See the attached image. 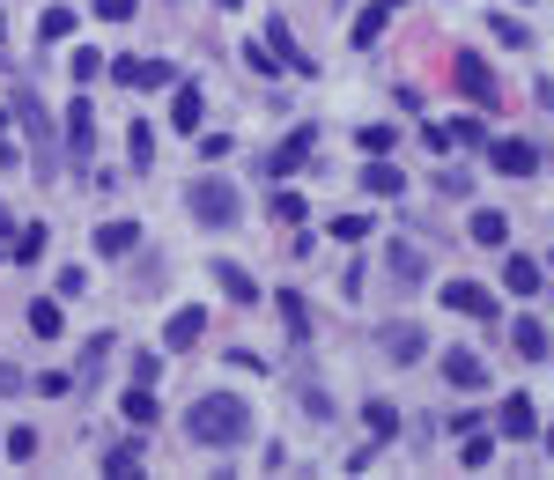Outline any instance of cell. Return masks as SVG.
Here are the masks:
<instances>
[{"instance_id": "cell-27", "label": "cell", "mask_w": 554, "mask_h": 480, "mask_svg": "<svg viewBox=\"0 0 554 480\" xmlns=\"http://www.w3.org/2000/svg\"><path fill=\"white\" fill-rule=\"evenodd\" d=\"M362 414H370V436H377V444H385V436L399 429V407H392V399H370Z\"/></svg>"}, {"instance_id": "cell-36", "label": "cell", "mask_w": 554, "mask_h": 480, "mask_svg": "<svg viewBox=\"0 0 554 480\" xmlns=\"http://www.w3.org/2000/svg\"><path fill=\"white\" fill-rule=\"evenodd\" d=\"M126 148H133V170H148V156H156V141H148V126H133V133H126Z\"/></svg>"}, {"instance_id": "cell-14", "label": "cell", "mask_w": 554, "mask_h": 480, "mask_svg": "<svg viewBox=\"0 0 554 480\" xmlns=\"http://www.w3.org/2000/svg\"><path fill=\"white\" fill-rule=\"evenodd\" d=\"M303 156H311V133H303V126H296V133H289V141H281V148H274V156H266V178H289V170H296Z\"/></svg>"}, {"instance_id": "cell-2", "label": "cell", "mask_w": 554, "mask_h": 480, "mask_svg": "<svg viewBox=\"0 0 554 480\" xmlns=\"http://www.w3.org/2000/svg\"><path fill=\"white\" fill-rule=\"evenodd\" d=\"M15 119H23V133H30V163H37V178H52V170H60V133H52L45 104H37V89H15Z\"/></svg>"}, {"instance_id": "cell-21", "label": "cell", "mask_w": 554, "mask_h": 480, "mask_svg": "<svg viewBox=\"0 0 554 480\" xmlns=\"http://www.w3.org/2000/svg\"><path fill=\"white\" fill-rule=\"evenodd\" d=\"M362 185H370V192H377V200H392V192H399V185H407V178H399V170H392L385 156H370V170H362Z\"/></svg>"}, {"instance_id": "cell-33", "label": "cell", "mask_w": 554, "mask_h": 480, "mask_svg": "<svg viewBox=\"0 0 554 480\" xmlns=\"http://www.w3.org/2000/svg\"><path fill=\"white\" fill-rule=\"evenodd\" d=\"M104 473H111V480H141V458H133V451H111Z\"/></svg>"}, {"instance_id": "cell-4", "label": "cell", "mask_w": 554, "mask_h": 480, "mask_svg": "<svg viewBox=\"0 0 554 480\" xmlns=\"http://www.w3.org/2000/svg\"><path fill=\"white\" fill-rule=\"evenodd\" d=\"M111 74H119L126 89H170V82H178L170 60H111Z\"/></svg>"}, {"instance_id": "cell-40", "label": "cell", "mask_w": 554, "mask_h": 480, "mask_svg": "<svg viewBox=\"0 0 554 480\" xmlns=\"http://www.w3.org/2000/svg\"><path fill=\"white\" fill-rule=\"evenodd\" d=\"M23 384H30V377L15 370V362H0V392H23Z\"/></svg>"}, {"instance_id": "cell-34", "label": "cell", "mask_w": 554, "mask_h": 480, "mask_svg": "<svg viewBox=\"0 0 554 480\" xmlns=\"http://www.w3.org/2000/svg\"><path fill=\"white\" fill-rule=\"evenodd\" d=\"M399 141V133L392 126H362V156H385V148Z\"/></svg>"}, {"instance_id": "cell-13", "label": "cell", "mask_w": 554, "mask_h": 480, "mask_svg": "<svg viewBox=\"0 0 554 480\" xmlns=\"http://www.w3.org/2000/svg\"><path fill=\"white\" fill-rule=\"evenodd\" d=\"M133 244H141V222H104L97 229V259H126Z\"/></svg>"}, {"instance_id": "cell-7", "label": "cell", "mask_w": 554, "mask_h": 480, "mask_svg": "<svg viewBox=\"0 0 554 480\" xmlns=\"http://www.w3.org/2000/svg\"><path fill=\"white\" fill-rule=\"evenodd\" d=\"M444 377L458 384V392H481V384H488V362L473 355V348H444Z\"/></svg>"}, {"instance_id": "cell-22", "label": "cell", "mask_w": 554, "mask_h": 480, "mask_svg": "<svg viewBox=\"0 0 554 480\" xmlns=\"http://www.w3.org/2000/svg\"><path fill=\"white\" fill-rule=\"evenodd\" d=\"M510 340H518V355H525V362H540V355H547V325H532V318L510 325Z\"/></svg>"}, {"instance_id": "cell-20", "label": "cell", "mask_w": 554, "mask_h": 480, "mask_svg": "<svg viewBox=\"0 0 554 480\" xmlns=\"http://www.w3.org/2000/svg\"><path fill=\"white\" fill-rule=\"evenodd\" d=\"M170 119H178V133L200 126V82H178V104H170Z\"/></svg>"}, {"instance_id": "cell-3", "label": "cell", "mask_w": 554, "mask_h": 480, "mask_svg": "<svg viewBox=\"0 0 554 480\" xmlns=\"http://www.w3.org/2000/svg\"><path fill=\"white\" fill-rule=\"evenodd\" d=\"M185 207H193V215H200L207 229H229V222L244 215V200H237V185H229V178H193Z\"/></svg>"}, {"instance_id": "cell-15", "label": "cell", "mask_w": 554, "mask_h": 480, "mask_svg": "<svg viewBox=\"0 0 554 480\" xmlns=\"http://www.w3.org/2000/svg\"><path fill=\"white\" fill-rule=\"evenodd\" d=\"M495 436L525 444V436H532V399H503V421H495Z\"/></svg>"}, {"instance_id": "cell-32", "label": "cell", "mask_w": 554, "mask_h": 480, "mask_svg": "<svg viewBox=\"0 0 554 480\" xmlns=\"http://www.w3.org/2000/svg\"><path fill=\"white\" fill-rule=\"evenodd\" d=\"M444 133H451V141H466V148H481V141H488V126H481V119H451Z\"/></svg>"}, {"instance_id": "cell-1", "label": "cell", "mask_w": 554, "mask_h": 480, "mask_svg": "<svg viewBox=\"0 0 554 480\" xmlns=\"http://www.w3.org/2000/svg\"><path fill=\"white\" fill-rule=\"evenodd\" d=\"M185 429H193L200 444H244V436H252V407L229 399V392H207L200 407L185 414Z\"/></svg>"}, {"instance_id": "cell-11", "label": "cell", "mask_w": 554, "mask_h": 480, "mask_svg": "<svg viewBox=\"0 0 554 480\" xmlns=\"http://www.w3.org/2000/svg\"><path fill=\"white\" fill-rule=\"evenodd\" d=\"M540 281H547V266H540V259H525V252L503 266V288H510V296H540Z\"/></svg>"}, {"instance_id": "cell-6", "label": "cell", "mask_w": 554, "mask_h": 480, "mask_svg": "<svg viewBox=\"0 0 554 480\" xmlns=\"http://www.w3.org/2000/svg\"><path fill=\"white\" fill-rule=\"evenodd\" d=\"M488 156H495L503 178H532V170H540V148L532 141H488Z\"/></svg>"}, {"instance_id": "cell-38", "label": "cell", "mask_w": 554, "mask_h": 480, "mask_svg": "<svg viewBox=\"0 0 554 480\" xmlns=\"http://www.w3.org/2000/svg\"><path fill=\"white\" fill-rule=\"evenodd\" d=\"M303 414H311V421H333V399H326V392L311 384V392H303Z\"/></svg>"}, {"instance_id": "cell-41", "label": "cell", "mask_w": 554, "mask_h": 480, "mask_svg": "<svg viewBox=\"0 0 554 480\" xmlns=\"http://www.w3.org/2000/svg\"><path fill=\"white\" fill-rule=\"evenodd\" d=\"M15 163V141H8V119H0V170Z\"/></svg>"}, {"instance_id": "cell-31", "label": "cell", "mask_w": 554, "mask_h": 480, "mask_svg": "<svg viewBox=\"0 0 554 480\" xmlns=\"http://www.w3.org/2000/svg\"><path fill=\"white\" fill-rule=\"evenodd\" d=\"M495 37H503L510 52H525V45H532V30H525V23H510V15H495Z\"/></svg>"}, {"instance_id": "cell-25", "label": "cell", "mask_w": 554, "mask_h": 480, "mask_svg": "<svg viewBox=\"0 0 554 480\" xmlns=\"http://www.w3.org/2000/svg\"><path fill=\"white\" fill-rule=\"evenodd\" d=\"M30 333H37V340L60 333V303H52V296H37V303H30Z\"/></svg>"}, {"instance_id": "cell-10", "label": "cell", "mask_w": 554, "mask_h": 480, "mask_svg": "<svg viewBox=\"0 0 554 480\" xmlns=\"http://www.w3.org/2000/svg\"><path fill=\"white\" fill-rule=\"evenodd\" d=\"M89 141H97V111H89V96H74V104H67V148L89 156Z\"/></svg>"}, {"instance_id": "cell-42", "label": "cell", "mask_w": 554, "mask_h": 480, "mask_svg": "<svg viewBox=\"0 0 554 480\" xmlns=\"http://www.w3.org/2000/svg\"><path fill=\"white\" fill-rule=\"evenodd\" d=\"M215 8H244V0H215Z\"/></svg>"}, {"instance_id": "cell-17", "label": "cell", "mask_w": 554, "mask_h": 480, "mask_svg": "<svg viewBox=\"0 0 554 480\" xmlns=\"http://www.w3.org/2000/svg\"><path fill=\"white\" fill-rule=\"evenodd\" d=\"M392 8H399V0H370V8L355 15V45H377V30L392 23Z\"/></svg>"}, {"instance_id": "cell-37", "label": "cell", "mask_w": 554, "mask_h": 480, "mask_svg": "<svg viewBox=\"0 0 554 480\" xmlns=\"http://www.w3.org/2000/svg\"><path fill=\"white\" fill-rule=\"evenodd\" d=\"M488 458H495V436H473L466 429V466H488Z\"/></svg>"}, {"instance_id": "cell-26", "label": "cell", "mask_w": 554, "mask_h": 480, "mask_svg": "<svg viewBox=\"0 0 554 480\" xmlns=\"http://www.w3.org/2000/svg\"><path fill=\"white\" fill-rule=\"evenodd\" d=\"M303 215H311V207H303V192H289V185H281V192H274V222L303 229Z\"/></svg>"}, {"instance_id": "cell-28", "label": "cell", "mask_w": 554, "mask_h": 480, "mask_svg": "<svg viewBox=\"0 0 554 480\" xmlns=\"http://www.w3.org/2000/svg\"><path fill=\"white\" fill-rule=\"evenodd\" d=\"M37 37H45V45H67V37H74V15H67V8H45V23H37Z\"/></svg>"}, {"instance_id": "cell-23", "label": "cell", "mask_w": 554, "mask_h": 480, "mask_svg": "<svg viewBox=\"0 0 554 480\" xmlns=\"http://www.w3.org/2000/svg\"><path fill=\"white\" fill-rule=\"evenodd\" d=\"M8 259H15V266H30V259H45V229H37V222H30V229H15V244H8Z\"/></svg>"}, {"instance_id": "cell-35", "label": "cell", "mask_w": 554, "mask_h": 480, "mask_svg": "<svg viewBox=\"0 0 554 480\" xmlns=\"http://www.w3.org/2000/svg\"><path fill=\"white\" fill-rule=\"evenodd\" d=\"M97 74H104V52L82 45V52H74V82H97Z\"/></svg>"}, {"instance_id": "cell-5", "label": "cell", "mask_w": 554, "mask_h": 480, "mask_svg": "<svg viewBox=\"0 0 554 480\" xmlns=\"http://www.w3.org/2000/svg\"><path fill=\"white\" fill-rule=\"evenodd\" d=\"M377 348H385L392 362H422V355H429V340H422V325L399 318V325H385V333H377Z\"/></svg>"}, {"instance_id": "cell-8", "label": "cell", "mask_w": 554, "mask_h": 480, "mask_svg": "<svg viewBox=\"0 0 554 480\" xmlns=\"http://www.w3.org/2000/svg\"><path fill=\"white\" fill-rule=\"evenodd\" d=\"M444 303H451L458 318H495V296H488L481 281H451V288H444Z\"/></svg>"}, {"instance_id": "cell-44", "label": "cell", "mask_w": 554, "mask_h": 480, "mask_svg": "<svg viewBox=\"0 0 554 480\" xmlns=\"http://www.w3.org/2000/svg\"><path fill=\"white\" fill-rule=\"evenodd\" d=\"M0 37H8V30H0Z\"/></svg>"}, {"instance_id": "cell-9", "label": "cell", "mask_w": 554, "mask_h": 480, "mask_svg": "<svg viewBox=\"0 0 554 480\" xmlns=\"http://www.w3.org/2000/svg\"><path fill=\"white\" fill-rule=\"evenodd\" d=\"M266 52H274L281 67H296V74H318V60H303V45H296L289 23H266Z\"/></svg>"}, {"instance_id": "cell-16", "label": "cell", "mask_w": 554, "mask_h": 480, "mask_svg": "<svg viewBox=\"0 0 554 480\" xmlns=\"http://www.w3.org/2000/svg\"><path fill=\"white\" fill-rule=\"evenodd\" d=\"M422 274H429V259L414 252V244H392V281L399 288H422Z\"/></svg>"}, {"instance_id": "cell-30", "label": "cell", "mask_w": 554, "mask_h": 480, "mask_svg": "<svg viewBox=\"0 0 554 480\" xmlns=\"http://www.w3.org/2000/svg\"><path fill=\"white\" fill-rule=\"evenodd\" d=\"M126 414H133V421H156V392H148V384H133V392H126Z\"/></svg>"}, {"instance_id": "cell-18", "label": "cell", "mask_w": 554, "mask_h": 480, "mask_svg": "<svg viewBox=\"0 0 554 480\" xmlns=\"http://www.w3.org/2000/svg\"><path fill=\"white\" fill-rule=\"evenodd\" d=\"M215 281H222V288H229V296H237V303H259V281L244 274L237 259H222V266H215Z\"/></svg>"}, {"instance_id": "cell-12", "label": "cell", "mask_w": 554, "mask_h": 480, "mask_svg": "<svg viewBox=\"0 0 554 480\" xmlns=\"http://www.w3.org/2000/svg\"><path fill=\"white\" fill-rule=\"evenodd\" d=\"M451 74H458V89H466V96H473V104H495V74H488L481 60H473V52H466V60H458Z\"/></svg>"}, {"instance_id": "cell-43", "label": "cell", "mask_w": 554, "mask_h": 480, "mask_svg": "<svg viewBox=\"0 0 554 480\" xmlns=\"http://www.w3.org/2000/svg\"><path fill=\"white\" fill-rule=\"evenodd\" d=\"M547 458H554V429H547Z\"/></svg>"}, {"instance_id": "cell-39", "label": "cell", "mask_w": 554, "mask_h": 480, "mask_svg": "<svg viewBox=\"0 0 554 480\" xmlns=\"http://www.w3.org/2000/svg\"><path fill=\"white\" fill-rule=\"evenodd\" d=\"M133 8H141V0H97V15H104V23H126Z\"/></svg>"}, {"instance_id": "cell-29", "label": "cell", "mask_w": 554, "mask_h": 480, "mask_svg": "<svg viewBox=\"0 0 554 480\" xmlns=\"http://www.w3.org/2000/svg\"><path fill=\"white\" fill-rule=\"evenodd\" d=\"M281 325H289V340L311 333V311H303V296H281Z\"/></svg>"}, {"instance_id": "cell-19", "label": "cell", "mask_w": 554, "mask_h": 480, "mask_svg": "<svg viewBox=\"0 0 554 480\" xmlns=\"http://www.w3.org/2000/svg\"><path fill=\"white\" fill-rule=\"evenodd\" d=\"M200 333H207V318H200V311H178V318L163 325V340H170V348H193Z\"/></svg>"}, {"instance_id": "cell-24", "label": "cell", "mask_w": 554, "mask_h": 480, "mask_svg": "<svg viewBox=\"0 0 554 480\" xmlns=\"http://www.w3.org/2000/svg\"><path fill=\"white\" fill-rule=\"evenodd\" d=\"M503 237H510V222L495 215V207H481V215H473V244H488V252H495Z\"/></svg>"}]
</instances>
